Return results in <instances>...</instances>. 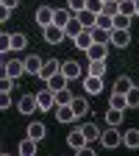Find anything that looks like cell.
I'll return each instance as SVG.
<instances>
[{
  "label": "cell",
  "instance_id": "25",
  "mask_svg": "<svg viewBox=\"0 0 139 156\" xmlns=\"http://www.w3.org/2000/svg\"><path fill=\"white\" fill-rule=\"evenodd\" d=\"M81 131H84V136H86V142H95L97 136H100V128H97L95 123H84Z\"/></svg>",
  "mask_w": 139,
  "mask_h": 156
},
{
  "label": "cell",
  "instance_id": "5",
  "mask_svg": "<svg viewBox=\"0 0 139 156\" xmlns=\"http://www.w3.org/2000/svg\"><path fill=\"white\" fill-rule=\"evenodd\" d=\"M42 31H45V42H47V45H58V42L64 39V31H61V25H56V23L45 25Z\"/></svg>",
  "mask_w": 139,
  "mask_h": 156
},
{
  "label": "cell",
  "instance_id": "30",
  "mask_svg": "<svg viewBox=\"0 0 139 156\" xmlns=\"http://www.w3.org/2000/svg\"><path fill=\"white\" fill-rule=\"evenodd\" d=\"M111 28H131V17H125V14L117 11V14L111 17Z\"/></svg>",
  "mask_w": 139,
  "mask_h": 156
},
{
  "label": "cell",
  "instance_id": "10",
  "mask_svg": "<svg viewBox=\"0 0 139 156\" xmlns=\"http://www.w3.org/2000/svg\"><path fill=\"white\" fill-rule=\"evenodd\" d=\"M72 45H75L78 50H86V48L92 45V31H89V28H81V31L72 36Z\"/></svg>",
  "mask_w": 139,
  "mask_h": 156
},
{
  "label": "cell",
  "instance_id": "28",
  "mask_svg": "<svg viewBox=\"0 0 139 156\" xmlns=\"http://www.w3.org/2000/svg\"><path fill=\"white\" fill-rule=\"evenodd\" d=\"M131 87H134V81H131L128 75H120V78L114 81V92H123V95H125V92H128Z\"/></svg>",
  "mask_w": 139,
  "mask_h": 156
},
{
  "label": "cell",
  "instance_id": "34",
  "mask_svg": "<svg viewBox=\"0 0 139 156\" xmlns=\"http://www.w3.org/2000/svg\"><path fill=\"white\" fill-rule=\"evenodd\" d=\"M89 31H92V42H106V45H109V31H106V28H97V25H95V28H89Z\"/></svg>",
  "mask_w": 139,
  "mask_h": 156
},
{
  "label": "cell",
  "instance_id": "33",
  "mask_svg": "<svg viewBox=\"0 0 139 156\" xmlns=\"http://www.w3.org/2000/svg\"><path fill=\"white\" fill-rule=\"evenodd\" d=\"M117 11L125 14V17H136L134 14V0H117Z\"/></svg>",
  "mask_w": 139,
  "mask_h": 156
},
{
  "label": "cell",
  "instance_id": "11",
  "mask_svg": "<svg viewBox=\"0 0 139 156\" xmlns=\"http://www.w3.org/2000/svg\"><path fill=\"white\" fill-rule=\"evenodd\" d=\"M17 109H19V114H33L36 112V95H23L17 101Z\"/></svg>",
  "mask_w": 139,
  "mask_h": 156
},
{
  "label": "cell",
  "instance_id": "27",
  "mask_svg": "<svg viewBox=\"0 0 139 156\" xmlns=\"http://www.w3.org/2000/svg\"><path fill=\"white\" fill-rule=\"evenodd\" d=\"M70 17H72L70 9H53V23H56V25H64Z\"/></svg>",
  "mask_w": 139,
  "mask_h": 156
},
{
  "label": "cell",
  "instance_id": "18",
  "mask_svg": "<svg viewBox=\"0 0 139 156\" xmlns=\"http://www.w3.org/2000/svg\"><path fill=\"white\" fill-rule=\"evenodd\" d=\"M103 73H106V58H92L86 75H97V78H103Z\"/></svg>",
  "mask_w": 139,
  "mask_h": 156
},
{
  "label": "cell",
  "instance_id": "4",
  "mask_svg": "<svg viewBox=\"0 0 139 156\" xmlns=\"http://www.w3.org/2000/svg\"><path fill=\"white\" fill-rule=\"evenodd\" d=\"M53 106H56L53 92L50 89H39V95H36V112H50Z\"/></svg>",
  "mask_w": 139,
  "mask_h": 156
},
{
  "label": "cell",
  "instance_id": "20",
  "mask_svg": "<svg viewBox=\"0 0 139 156\" xmlns=\"http://www.w3.org/2000/svg\"><path fill=\"white\" fill-rule=\"evenodd\" d=\"M81 28H84V25H81V23H78V17H70V20H67V23L61 25V31H64V36H70V39H72V36H75L78 31H81Z\"/></svg>",
  "mask_w": 139,
  "mask_h": 156
},
{
  "label": "cell",
  "instance_id": "23",
  "mask_svg": "<svg viewBox=\"0 0 139 156\" xmlns=\"http://www.w3.org/2000/svg\"><path fill=\"white\" fill-rule=\"evenodd\" d=\"M75 17H78V23H81L84 28H95V14H92L89 9H81V11H75Z\"/></svg>",
  "mask_w": 139,
  "mask_h": 156
},
{
  "label": "cell",
  "instance_id": "15",
  "mask_svg": "<svg viewBox=\"0 0 139 156\" xmlns=\"http://www.w3.org/2000/svg\"><path fill=\"white\" fill-rule=\"evenodd\" d=\"M70 109H72L75 120H78V117H84V114L89 112V103L84 101V98H75V95H72V101H70Z\"/></svg>",
  "mask_w": 139,
  "mask_h": 156
},
{
  "label": "cell",
  "instance_id": "2",
  "mask_svg": "<svg viewBox=\"0 0 139 156\" xmlns=\"http://www.w3.org/2000/svg\"><path fill=\"white\" fill-rule=\"evenodd\" d=\"M109 45H114V48H128L131 45V28H111L109 31Z\"/></svg>",
  "mask_w": 139,
  "mask_h": 156
},
{
  "label": "cell",
  "instance_id": "3",
  "mask_svg": "<svg viewBox=\"0 0 139 156\" xmlns=\"http://www.w3.org/2000/svg\"><path fill=\"white\" fill-rule=\"evenodd\" d=\"M58 73H61L67 81H75V78H81V75H84L81 64H78V62H72V58H67L64 64H58Z\"/></svg>",
  "mask_w": 139,
  "mask_h": 156
},
{
  "label": "cell",
  "instance_id": "24",
  "mask_svg": "<svg viewBox=\"0 0 139 156\" xmlns=\"http://www.w3.org/2000/svg\"><path fill=\"white\" fill-rule=\"evenodd\" d=\"M53 101H56V106H64V103L72 101V92H70L67 87H61V89H56V92H53Z\"/></svg>",
  "mask_w": 139,
  "mask_h": 156
},
{
  "label": "cell",
  "instance_id": "29",
  "mask_svg": "<svg viewBox=\"0 0 139 156\" xmlns=\"http://www.w3.org/2000/svg\"><path fill=\"white\" fill-rule=\"evenodd\" d=\"M19 153H23V156H33L36 153V140H31V136L23 140V142H19Z\"/></svg>",
  "mask_w": 139,
  "mask_h": 156
},
{
  "label": "cell",
  "instance_id": "7",
  "mask_svg": "<svg viewBox=\"0 0 139 156\" xmlns=\"http://www.w3.org/2000/svg\"><path fill=\"white\" fill-rule=\"evenodd\" d=\"M84 89H86V95H100V92H103V78H97V75H84Z\"/></svg>",
  "mask_w": 139,
  "mask_h": 156
},
{
  "label": "cell",
  "instance_id": "39",
  "mask_svg": "<svg viewBox=\"0 0 139 156\" xmlns=\"http://www.w3.org/2000/svg\"><path fill=\"white\" fill-rule=\"evenodd\" d=\"M11 87H14V81H11V78H6L3 73H0V92H11Z\"/></svg>",
  "mask_w": 139,
  "mask_h": 156
},
{
  "label": "cell",
  "instance_id": "26",
  "mask_svg": "<svg viewBox=\"0 0 139 156\" xmlns=\"http://www.w3.org/2000/svg\"><path fill=\"white\" fill-rule=\"evenodd\" d=\"M45 134H47V128H45L42 123H31V126H28V136H31V140H36V142L42 140Z\"/></svg>",
  "mask_w": 139,
  "mask_h": 156
},
{
  "label": "cell",
  "instance_id": "12",
  "mask_svg": "<svg viewBox=\"0 0 139 156\" xmlns=\"http://www.w3.org/2000/svg\"><path fill=\"white\" fill-rule=\"evenodd\" d=\"M58 64H61L58 58H45L42 67H39V75H36V78H42V81H45V78H50L53 73H58Z\"/></svg>",
  "mask_w": 139,
  "mask_h": 156
},
{
  "label": "cell",
  "instance_id": "14",
  "mask_svg": "<svg viewBox=\"0 0 139 156\" xmlns=\"http://www.w3.org/2000/svg\"><path fill=\"white\" fill-rule=\"evenodd\" d=\"M50 23H53V9H50V6H39V9H36V25L45 28V25H50Z\"/></svg>",
  "mask_w": 139,
  "mask_h": 156
},
{
  "label": "cell",
  "instance_id": "21",
  "mask_svg": "<svg viewBox=\"0 0 139 156\" xmlns=\"http://www.w3.org/2000/svg\"><path fill=\"white\" fill-rule=\"evenodd\" d=\"M123 145L125 148H139V128H128L123 134Z\"/></svg>",
  "mask_w": 139,
  "mask_h": 156
},
{
  "label": "cell",
  "instance_id": "1",
  "mask_svg": "<svg viewBox=\"0 0 139 156\" xmlns=\"http://www.w3.org/2000/svg\"><path fill=\"white\" fill-rule=\"evenodd\" d=\"M97 140H100V148H120L123 145V134L117 131V126H106V131H100V136H97Z\"/></svg>",
  "mask_w": 139,
  "mask_h": 156
},
{
  "label": "cell",
  "instance_id": "9",
  "mask_svg": "<svg viewBox=\"0 0 139 156\" xmlns=\"http://www.w3.org/2000/svg\"><path fill=\"white\" fill-rule=\"evenodd\" d=\"M67 145H70L72 151H81V148L86 145V136H84V131H81V128H72V131L67 134Z\"/></svg>",
  "mask_w": 139,
  "mask_h": 156
},
{
  "label": "cell",
  "instance_id": "31",
  "mask_svg": "<svg viewBox=\"0 0 139 156\" xmlns=\"http://www.w3.org/2000/svg\"><path fill=\"white\" fill-rule=\"evenodd\" d=\"M95 25H97V28H106V31H111V17H109L106 11H97V14H95Z\"/></svg>",
  "mask_w": 139,
  "mask_h": 156
},
{
  "label": "cell",
  "instance_id": "43",
  "mask_svg": "<svg viewBox=\"0 0 139 156\" xmlns=\"http://www.w3.org/2000/svg\"><path fill=\"white\" fill-rule=\"evenodd\" d=\"M103 3H109V0H103Z\"/></svg>",
  "mask_w": 139,
  "mask_h": 156
},
{
  "label": "cell",
  "instance_id": "38",
  "mask_svg": "<svg viewBox=\"0 0 139 156\" xmlns=\"http://www.w3.org/2000/svg\"><path fill=\"white\" fill-rule=\"evenodd\" d=\"M84 6H86V0H67V9H70L72 14H75V11H81Z\"/></svg>",
  "mask_w": 139,
  "mask_h": 156
},
{
  "label": "cell",
  "instance_id": "41",
  "mask_svg": "<svg viewBox=\"0 0 139 156\" xmlns=\"http://www.w3.org/2000/svg\"><path fill=\"white\" fill-rule=\"evenodd\" d=\"M0 3H3L6 9H17V3H19V0H0Z\"/></svg>",
  "mask_w": 139,
  "mask_h": 156
},
{
  "label": "cell",
  "instance_id": "40",
  "mask_svg": "<svg viewBox=\"0 0 139 156\" xmlns=\"http://www.w3.org/2000/svg\"><path fill=\"white\" fill-rule=\"evenodd\" d=\"M9 14H11V9H6L3 3H0V23H6V20H9Z\"/></svg>",
  "mask_w": 139,
  "mask_h": 156
},
{
  "label": "cell",
  "instance_id": "32",
  "mask_svg": "<svg viewBox=\"0 0 139 156\" xmlns=\"http://www.w3.org/2000/svg\"><path fill=\"white\" fill-rule=\"evenodd\" d=\"M25 45H28V36H25V34H19V31L11 34V50H23Z\"/></svg>",
  "mask_w": 139,
  "mask_h": 156
},
{
  "label": "cell",
  "instance_id": "13",
  "mask_svg": "<svg viewBox=\"0 0 139 156\" xmlns=\"http://www.w3.org/2000/svg\"><path fill=\"white\" fill-rule=\"evenodd\" d=\"M53 114H56L58 123H72V120H75V114H72L70 103H64V106H53Z\"/></svg>",
  "mask_w": 139,
  "mask_h": 156
},
{
  "label": "cell",
  "instance_id": "17",
  "mask_svg": "<svg viewBox=\"0 0 139 156\" xmlns=\"http://www.w3.org/2000/svg\"><path fill=\"white\" fill-rule=\"evenodd\" d=\"M39 67H42V58H39V56H28V58H23V70H25V73L39 75Z\"/></svg>",
  "mask_w": 139,
  "mask_h": 156
},
{
  "label": "cell",
  "instance_id": "36",
  "mask_svg": "<svg viewBox=\"0 0 139 156\" xmlns=\"http://www.w3.org/2000/svg\"><path fill=\"white\" fill-rule=\"evenodd\" d=\"M11 92H0V112H6V109H11Z\"/></svg>",
  "mask_w": 139,
  "mask_h": 156
},
{
  "label": "cell",
  "instance_id": "37",
  "mask_svg": "<svg viewBox=\"0 0 139 156\" xmlns=\"http://www.w3.org/2000/svg\"><path fill=\"white\" fill-rule=\"evenodd\" d=\"M84 9H89L92 14H97V11H103V0H86Z\"/></svg>",
  "mask_w": 139,
  "mask_h": 156
},
{
  "label": "cell",
  "instance_id": "16",
  "mask_svg": "<svg viewBox=\"0 0 139 156\" xmlns=\"http://www.w3.org/2000/svg\"><path fill=\"white\" fill-rule=\"evenodd\" d=\"M45 84H47V89H50V92H56V89H61V87H67L70 81H67V78H64L61 73H53L50 78H45Z\"/></svg>",
  "mask_w": 139,
  "mask_h": 156
},
{
  "label": "cell",
  "instance_id": "42",
  "mask_svg": "<svg viewBox=\"0 0 139 156\" xmlns=\"http://www.w3.org/2000/svg\"><path fill=\"white\" fill-rule=\"evenodd\" d=\"M134 14H139V0H134Z\"/></svg>",
  "mask_w": 139,
  "mask_h": 156
},
{
  "label": "cell",
  "instance_id": "8",
  "mask_svg": "<svg viewBox=\"0 0 139 156\" xmlns=\"http://www.w3.org/2000/svg\"><path fill=\"white\" fill-rule=\"evenodd\" d=\"M84 53L89 56V62H92V58H106V56H109V45H106V42H92Z\"/></svg>",
  "mask_w": 139,
  "mask_h": 156
},
{
  "label": "cell",
  "instance_id": "19",
  "mask_svg": "<svg viewBox=\"0 0 139 156\" xmlns=\"http://www.w3.org/2000/svg\"><path fill=\"white\" fill-rule=\"evenodd\" d=\"M109 106H111V109H120V112H128V101H125V95H123V92H111Z\"/></svg>",
  "mask_w": 139,
  "mask_h": 156
},
{
  "label": "cell",
  "instance_id": "6",
  "mask_svg": "<svg viewBox=\"0 0 139 156\" xmlns=\"http://www.w3.org/2000/svg\"><path fill=\"white\" fill-rule=\"evenodd\" d=\"M3 75H6V78H11V81H17L19 75H25L23 62H19V58H14V62H6V64H3Z\"/></svg>",
  "mask_w": 139,
  "mask_h": 156
},
{
  "label": "cell",
  "instance_id": "22",
  "mask_svg": "<svg viewBox=\"0 0 139 156\" xmlns=\"http://www.w3.org/2000/svg\"><path fill=\"white\" fill-rule=\"evenodd\" d=\"M123 117H125V112H120V109H111V106H109V112H106V126H117V128H120Z\"/></svg>",
  "mask_w": 139,
  "mask_h": 156
},
{
  "label": "cell",
  "instance_id": "35",
  "mask_svg": "<svg viewBox=\"0 0 139 156\" xmlns=\"http://www.w3.org/2000/svg\"><path fill=\"white\" fill-rule=\"evenodd\" d=\"M125 101H128V109H136V106H139V89H136V87H131V89L125 92Z\"/></svg>",
  "mask_w": 139,
  "mask_h": 156
}]
</instances>
